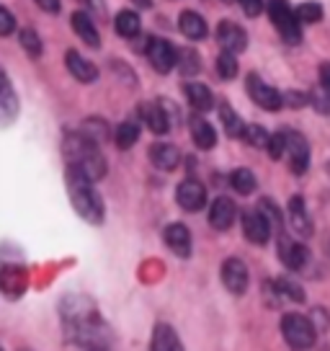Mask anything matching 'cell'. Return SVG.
I'll use <instances>...</instances> for the list:
<instances>
[{"instance_id":"obj_27","label":"cell","mask_w":330,"mask_h":351,"mask_svg":"<svg viewBox=\"0 0 330 351\" xmlns=\"http://www.w3.org/2000/svg\"><path fill=\"white\" fill-rule=\"evenodd\" d=\"M220 119L230 137H245V130H248V127H245V121L235 114V109H232L230 104H222L220 106Z\"/></svg>"},{"instance_id":"obj_9","label":"cell","mask_w":330,"mask_h":351,"mask_svg":"<svg viewBox=\"0 0 330 351\" xmlns=\"http://www.w3.org/2000/svg\"><path fill=\"white\" fill-rule=\"evenodd\" d=\"M286 153H289V165L297 176L307 173L309 168V145L297 130H284Z\"/></svg>"},{"instance_id":"obj_1","label":"cell","mask_w":330,"mask_h":351,"mask_svg":"<svg viewBox=\"0 0 330 351\" xmlns=\"http://www.w3.org/2000/svg\"><path fill=\"white\" fill-rule=\"evenodd\" d=\"M62 155H65L67 165H73L77 171H83L88 181H101L106 176V160L99 153V145L88 140L83 132H70L62 145Z\"/></svg>"},{"instance_id":"obj_20","label":"cell","mask_w":330,"mask_h":351,"mask_svg":"<svg viewBox=\"0 0 330 351\" xmlns=\"http://www.w3.org/2000/svg\"><path fill=\"white\" fill-rule=\"evenodd\" d=\"M178 29L181 34L191 39V42H201V39H207V34H210V26L204 21V16H199L196 11H183L178 16Z\"/></svg>"},{"instance_id":"obj_18","label":"cell","mask_w":330,"mask_h":351,"mask_svg":"<svg viewBox=\"0 0 330 351\" xmlns=\"http://www.w3.org/2000/svg\"><path fill=\"white\" fill-rule=\"evenodd\" d=\"M289 225H292V230L302 235V238H309L312 235V219L307 215V207H305V199L294 194V197L289 199Z\"/></svg>"},{"instance_id":"obj_26","label":"cell","mask_w":330,"mask_h":351,"mask_svg":"<svg viewBox=\"0 0 330 351\" xmlns=\"http://www.w3.org/2000/svg\"><path fill=\"white\" fill-rule=\"evenodd\" d=\"M114 29L119 36L124 39H134V36H140V29H142V23H140V16L134 11H121L116 19H114Z\"/></svg>"},{"instance_id":"obj_17","label":"cell","mask_w":330,"mask_h":351,"mask_svg":"<svg viewBox=\"0 0 330 351\" xmlns=\"http://www.w3.org/2000/svg\"><path fill=\"white\" fill-rule=\"evenodd\" d=\"M150 163L157 168V171H173L178 163H181V153H178V147L176 145H170V143H155L150 145Z\"/></svg>"},{"instance_id":"obj_12","label":"cell","mask_w":330,"mask_h":351,"mask_svg":"<svg viewBox=\"0 0 330 351\" xmlns=\"http://www.w3.org/2000/svg\"><path fill=\"white\" fill-rule=\"evenodd\" d=\"M140 117H142V121L147 124V130L153 132V134H165V132L170 130V124H173L160 101H144V104H140Z\"/></svg>"},{"instance_id":"obj_11","label":"cell","mask_w":330,"mask_h":351,"mask_svg":"<svg viewBox=\"0 0 330 351\" xmlns=\"http://www.w3.org/2000/svg\"><path fill=\"white\" fill-rule=\"evenodd\" d=\"M307 256L309 253H307L305 245L289 241V235H284V230L279 232V258H281V263H284L289 271H299V269H305Z\"/></svg>"},{"instance_id":"obj_43","label":"cell","mask_w":330,"mask_h":351,"mask_svg":"<svg viewBox=\"0 0 330 351\" xmlns=\"http://www.w3.org/2000/svg\"><path fill=\"white\" fill-rule=\"evenodd\" d=\"M320 86L330 90V62H322L320 65Z\"/></svg>"},{"instance_id":"obj_31","label":"cell","mask_w":330,"mask_h":351,"mask_svg":"<svg viewBox=\"0 0 330 351\" xmlns=\"http://www.w3.org/2000/svg\"><path fill=\"white\" fill-rule=\"evenodd\" d=\"M217 75L222 80H235L238 77V57L230 49H222L217 57Z\"/></svg>"},{"instance_id":"obj_32","label":"cell","mask_w":330,"mask_h":351,"mask_svg":"<svg viewBox=\"0 0 330 351\" xmlns=\"http://www.w3.org/2000/svg\"><path fill=\"white\" fill-rule=\"evenodd\" d=\"M18 42H21V49H26L31 57H39L45 52V44H42V36L34 32L31 26H23L21 34H18Z\"/></svg>"},{"instance_id":"obj_35","label":"cell","mask_w":330,"mask_h":351,"mask_svg":"<svg viewBox=\"0 0 330 351\" xmlns=\"http://www.w3.org/2000/svg\"><path fill=\"white\" fill-rule=\"evenodd\" d=\"M258 209H261L266 217H268V222L274 225L276 232L284 230V217H281V212H279V207H276L274 199H261V202H258Z\"/></svg>"},{"instance_id":"obj_6","label":"cell","mask_w":330,"mask_h":351,"mask_svg":"<svg viewBox=\"0 0 330 351\" xmlns=\"http://www.w3.org/2000/svg\"><path fill=\"white\" fill-rule=\"evenodd\" d=\"M147 57H150V62H153V67L160 75L170 73L178 65V49L163 36H153L147 42Z\"/></svg>"},{"instance_id":"obj_5","label":"cell","mask_w":330,"mask_h":351,"mask_svg":"<svg viewBox=\"0 0 330 351\" xmlns=\"http://www.w3.org/2000/svg\"><path fill=\"white\" fill-rule=\"evenodd\" d=\"M245 90H248V96L266 111H279L281 106H284V96H281L274 86L264 83L255 73L248 75V80H245Z\"/></svg>"},{"instance_id":"obj_28","label":"cell","mask_w":330,"mask_h":351,"mask_svg":"<svg viewBox=\"0 0 330 351\" xmlns=\"http://www.w3.org/2000/svg\"><path fill=\"white\" fill-rule=\"evenodd\" d=\"M230 186L238 191V194H253L255 186H258V181H255L253 171H248V168H238V171H232L230 173Z\"/></svg>"},{"instance_id":"obj_19","label":"cell","mask_w":330,"mask_h":351,"mask_svg":"<svg viewBox=\"0 0 330 351\" xmlns=\"http://www.w3.org/2000/svg\"><path fill=\"white\" fill-rule=\"evenodd\" d=\"M70 23H73V32L77 34V39H83V44H86V47H90V49H99V47H101L99 29H96V23L90 21L88 13L75 11V13H73V19H70Z\"/></svg>"},{"instance_id":"obj_23","label":"cell","mask_w":330,"mask_h":351,"mask_svg":"<svg viewBox=\"0 0 330 351\" xmlns=\"http://www.w3.org/2000/svg\"><path fill=\"white\" fill-rule=\"evenodd\" d=\"M153 351H181L183 343L178 341V333L168 323H157L153 330V341H150Z\"/></svg>"},{"instance_id":"obj_39","label":"cell","mask_w":330,"mask_h":351,"mask_svg":"<svg viewBox=\"0 0 330 351\" xmlns=\"http://www.w3.org/2000/svg\"><path fill=\"white\" fill-rule=\"evenodd\" d=\"M309 104H312L320 114H330V90H325V88L320 86L318 90L309 93Z\"/></svg>"},{"instance_id":"obj_44","label":"cell","mask_w":330,"mask_h":351,"mask_svg":"<svg viewBox=\"0 0 330 351\" xmlns=\"http://www.w3.org/2000/svg\"><path fill=\"white\" fill-rule=\"evenodd\" d=\"M36 5L47 13H57L60 11V0H36Z\"/></svg>"},{"instance_id":"obj_3","label":"cell","mask_w":330,"mask_h":351,"mask_svg":"<svg viewBox=\"0 0 330 351\" xmlns=\"http://www.w3.org/2000/svg\"><path fill=\"white\" fill-rule=\"evenodd\" d=\"M268 19L276 26V32L281 34V39L286 44H299L302 42V32H299V19L294 8H289L286 0H268L266 3Z\"/></svg>"},{"instance_id":"obj_24","label":"cell","mask_w":330,"mask_h":351,"mask_svg":"<svg viewBox=\"0 0 330 351\" xmlns=\"http://www.w3.org/2000/svg\"><path fill=\"white\" fill-rule=\"evenodd\" d=\"M186 99L191 104V109L199 111V114H204V111H210L214 106V96H212V90L204 83H186Z\"/></svg>"},{"instance_id":"obj_36","label":"cell","mask_w":330,"mask_h":351,"mask_svg":"<svg viewBox=\"0 0 330 351\" xmlns=\"http://www.w3.org/2000/svg\"><path fill=\"white\" fill-rule=\"evenodd\" d=\"M294 13H297L299 23H318L322 19V5L320 3H299Z\"/></svg>"},{"instance_id":"obj_21","label":"cell","mask_w":330,"mask_h":351,"mask_svg":"<svg viewBox=\"0 0 330 351\" xmlns=\"http://www.w3.org/2000/svg\"><path fill=\"white\" fill-rule=\"evenodd\" d=\"M65 62H67L70 75L75 77V80H80V83H93V80L99 77V70H96V65H93L90 60H86L80 52H75V49H70V52H67Z\"/></svg>"},{"instance_id":"obj_40","label":"cell","mask_w":330,"mask_h":351,"mask_svg":"<svg viewBox=\"0 0 330 351\" xmlns=\"http://www.w3.org/2000/svg\"><path fill=\"white\" fill-rule=\"evenodd\" d=\"M238 5H240L242 13H245V16H251V19L261 16V11L266 8L264 0H238Z\"/></svg>"},{"instance_id":"obj_37","label":"cell","mask_w":330,"mask_h":351,"mask_svg":"<svg viewBox=\"0 0 330 351\" xmlns=\"http://www.w3.org/2000/svg\"><path fill=\"white\" fill-rule=\"evenodd\" d=\"M245 140L253 145V147H268V140H271V132L261 127V124H248V130H245Z\"/></svg>"},{"instance_id":"obj_16","label":"cell","mask_w":330,"mask_h":351,"mask_svg":"<svg viewBox=\"0 0 330 351\" xmlns=\"http://www.w3.org/2000/svg\"><path fill=\"white\" fill-rule=\"evenodd\" d=\"M217 44H220L222 49H230V52L238 55V52H242L248 47V36H245V32L235 21H222L217 26Z\"/></svg>"},{"instance_id":"obj_41","label":"cell","mask_w":330,"mask_h":351,"mask_svg":"<svg viewBox=\"0 0 330 351\" xmlns=\"http://www.w3.org/2000/svg\"><path fill=\"white\" fill-rule=\"evenodd\" d=\"M13 29H16V21H13L11 11H8V8H0V34L8 36Z\"/></svg>"},{"instance_id":"obj_33","label":"cell","mask_w":330,"mask_h":351,"mask_svg":"<svg viewBox=\"0 0 330 351\" xmlns=\"http://www.w3.org/2000/svg\"><path fill=\"white\" fill-rule=\"evenodd\" d=\"M178 67L183 75L201 73V57L196 55V49H178Z\"/></svg>"},{"instance_id":"obj_4","label":"cell","mask_w":330,"mask_h":351,"mask_svg":"<svg viewBox=\"0 0 330 351\" xmlns=\"http://www.w3.org/2000/svg\"><path fill=\"white\" fill-rule=\"evenodd\" d=\"M281 336L292 349H309L315 343V323L299 313L281 318Z\"/></svg>"},{"instance_id":"obj_8","label":"cell","mask_w":330,"mask_h":351,"mask_svg":"<svg viewBox=\"0 0 330 351\" xmlns=\"http://www.w3.org/2000/svg\"><path fill=\"white\" fill-rule=\"evenodd\" d=\"M176 202L183 212H201L204 204H207V189L196 178H186V181L178 184Z\"/></svg>"},{"instance_id":"obj_30","label":"cell","mask_w":330,"mask_h":351,"mask_svg":"<svg viewBox=\"0 0 330 351\" xmlns=\"http://www.w3.org/2000/svg\"><path fill=\"white\" fill-rule=\"evenodd\" d=\"M274 287H276V292L284 297V300H292V302H305V289H302L294 279H289V276H279Z\"/></svg>"},{"instance_id":"obj_22","label":"cell","mask_w":330,"mask_h":351,"mask_svg":"<svg viewBox=\"0 0 330 351\" xmlns=\"http://www.w3.org/2000/svg\"><path fill=\"white\" fill-rule=\"evenodd\" d=\"M188 127H191V140H194L199 150H212L217 145V132H214V127L207 119L194 117V119L188 121Z\"/></svg>"},{"instance_id":"obj_38","label":"cell","mask_w":330,"mask_h":351,"mask_svg":"<svg viewBox=\"0 0 330 351\" xmlns=\"http://www.w3.org/2000/svg\"><path fill=\"white\" fill-rule=\"evenodd\" d=\"M266 153L271 155V160H281V155L286 153L284 130H281V132H274V134H271V140H268V147H266Z\"/></svg>"},{"instance_id":"obj_42","label":"cell","mask_w":330,"mask_h":351,"mask_svg":"<svg viewBox=\"0 0 330 351\" xmlns=\"http://www.w3.org/2000/svg\"><path fill=\"white\" fill-rule=\"evenodd\" d=\"M284 104H289V106H305V104H309V96L299 93V90H289L284 96Z\"/></svg>"},{"instance_id":"obj_34","label":"cell","mask_w":330,"mask_h":351,"mask_svg":"<svg viewBox=\"0 0 330 351\" xmlns=\"http://www.w3.org/2000/svg\"><path fill=\"white\" fill-rule=\"evenodd\" d=\"M80 132H83L88 140H93L96 145L106 143V137H109V127H106V121H101V119H86Z\"/></svg>"},{"instance_id":"obj_7","label":"cell","mask_w":330,"mask_h":351,"mask_svg":"<svg viewBox=\"0 0 330 351\" xmlns=\"http://www.w3.org/2000/svg\"><path fill=\"white\" fill-rule=\"evenodd\" d=\"M222 285L227 287V292H232L235 297H240L248 292L251 285V271L240 258H227L222 263Z\"/></svg>"},{"instance_id":"obj_45","label":"cell","mask_w":330,"mask_h":351,"mask_svg":"<svg viewBox=\"0 0 330 351\" xmlns=\"http://www.w3.org/2000/svg\"><path fill=\"white\" fill-rule=\"evenodd\" d=\"M137 5H142V8H153V0H134Z\"/></svg>"},{"instance_id":"obj_14","label":"cell","mask_w":330,"mask_h":351,"mask_svg":"<svg viewBox=\"0 0 330 351\" xmlns=\"http://www.w3.org/2000/svg\"><path fill=\"white\" fill-rule=\"evenodd\" d=\"M163 241L178 258H188L191 256V230H188L186 225H181V222L168 225L163 230Z\"/></svg>"},{"instance_id":"obj_10","label":"cell","mask_w":330,"mask_h":351,"mask_svg":"<svg viewBox=\"0 0 330 351\" xmlns=\"http://www.w3.org/2000/svg\"><path fill=\"white\" fill-rule=\"evenodd\" d=\"M271 230H274V225L268 222V217L261 209L242 215V235L253 245H266V243L271 241Z\"/></svg>"},{"instance_id":"obj_25","label":"cell","mask_w":330,"mask_h":351,"mask_svg":"<svg viewBox=\"0 0 330 351\" xmlns=\"http://www.w3.org/2000/svg\"><path fill=\"white\" fill-rule=\"evenodd\" d=\"M0 111H3V124H11L18 114V101H16V93L11 88V80L8 75H3V90H0Z\"/></svg>"},{"instance_id":"obj_2","label":"cell","mask_w":330,"mask_h":351,"mask_svg":"<svg viewBox=\"0 0 330 351\" xmlns=\"http://www.w3.org/2000/svg\"><path fill=\"white\" fill-rule=\"evenodd\" d=\"M67 189H70V202L77 215L90 225H101L106 217V209H103L99 191L93 189V181H88L83 171L67 165Z\"/></svg>"},{"instance_id":"obj_29","label":"cell","mask_w":330,"mask_h":351,"mask_svg":"<svg viewBox=\"0 0 330 351\" xmlns=\"http://www.w3.org/2000/svg\"><path fill=\"white\" fill-rule=\"evenodd\" d=\"M114 140H116V147H119V150H129V147L140 140V127L132 124V121H124V124H119L116 132H114Z\"/></svg>"},{"instance_id":"obj_13","label":"cell","mask_w":330,"mask_h":351,"mask_svg":"<svg viewBox=\"0 0 330 351\" xmlns=\"http://www.w3.org/2000/svg\"><path fill=\"white\" fill-rule=\"evenodd\" d=\"M26 285H29V274H26V269L23 266H11V263H5L3 266V271H0V287H3V295L16 300V297H21L26 292Z\"/></svg>"},{"instance_id":"obj_15","label":"cell","mask_w":330,"mask_h":351,"mask_svg":"<svg viewBox=\"0 0 330 351\" xmlns=\"http://www.w3.org/2000/svg\"><path fill=\"white\" fill-rule=\"evenodd\" d=\"M238 217V207L235 202L227 197H217L210 207V225L214 230H230Z\"/></svg>"}]
</instances>
